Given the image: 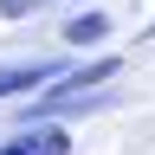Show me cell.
Wrapping results in <instances>:
<instances>
[{"label":"cell","mask_w":155,"mask_h":155,"mask_svg":"<svg viewBox=\"0 0 155 155\" xmlns=\"http://www.w3.org/2000/svg\"><path fill=\"white\" fill-rule=\"evenodd\" d=\"M116 71H123L116 58H97V65H84V71H65V78H58V91H39L32 104H26V116H52V110H71V104H84V97H91L97 84H110Z\"/></svg>","instance_id":"6da1fadb"},{"label":"cell","mask_w":155,"mask_h":155,"mask_svg":"<svg viewBox=\"0 0 155 155\" xmlns=\"http://www.w3.org/2000/svg\"><path fill=\"white\" fill-rule=\"evenodd\" d=\"M0 155H71V136L58 123H39L26 136H13V142H0Z\"/></svg>","instance_id":"7a4b0ae2"},{"label":"cell","mask_w":155,"mask_h":155,"mask_svg":"<svg viewBox=\"0 0 155 155\" xmlns=\"http://www.w3.org/2000/svg\"><path fill=\"white\" fill-rule=\"evenodd\" d=\"M58 71L52 58H32V65H0V97H13V91H39V84H58Z\"/></svg>","instance_id":"3957f363"},{"label":"cell","mask_w":155,"mask_h":155,"mask_svg":"<svg viewBox=\"0 0 155 155\" xmlns=\"http://www.w3.org/2000/svg\"><path fill=\"white\" fill-rule=\"evenodd\" d=\"M104 26H110L104 13H84V19H71V26H65V39H71V45H84V39H104Z\"/></svg>","instance_id":"277c9868"},{"label":"cell","mask_w":155,"mask_h":155,"mask_svg":"<svg viewBox=\"0 0 155 155\" xmlns=\"http://www.w3.org/2000/svg\"><path fill=\"white\" fill-rule=\"evenodd\" d=\"M32 7H45V0H0V13H7V19H19V13H32Z\"/></svg>","instance_id":"5b68a950"},{"label":"cell","mask_w":155,"mask_h":155,"mask_svg":"<svg viewBox=\"0 0 155 155\" xmlns=\"http://www.w3.org/2000/svg\"><path fill=\"white\" fill-rule=\"evenodd\" d=\"M149 32H155V19H149Z\"/></svg>","instance_id":"8992f818"}]
</instances>
